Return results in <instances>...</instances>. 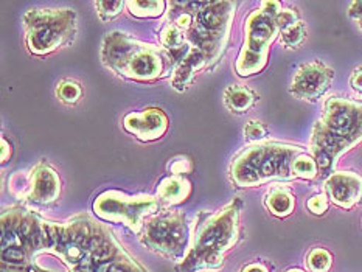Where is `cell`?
Returning a JSON list of instances; mask_svg holds the SVG:
<instances>
[{"mask_svg": "<svg viewBox=\"0 0 362 272\" xmlns=\"http://www.w3.org/2000/svg\"><path fill=\"white\" fill-rule=\"evenodd\" d=\"M57 254L70 272H146L117 243L106 225L89 216L66 224L41 221V249Z\"/></svg>", "mask_w": 362, "mask_h": 272, "instance_id": "obj_1", "label": "cell"}, {"mask_svg": "<svg viewBox=\"0 0 362 272\" xmlns=\"http://www.w3.org/2000/svg\"><path fill=\"white\" fill-rule=\"evenodd\" d=\"M362 142V103L345 98H328L324 115L311 136L313 159L319 173H327L344 153Z\"/></svg>", "mask_w": 362, "mask_h": 272, "instance_id": "obj_2", "label": "cell"}, {"mask_svg": "<svg viewBox=\"0 0 362 272\" xmlns=\"http://www.w3.org/2000/svg\"><path fill=\"white\" fill-rule=\"evenodd\" d=\"M240 202H230L221 212L210 216L196 232L192 251L177 268L179 272L215 269L223 264L224 254L238 238Z\"/></svg>", "mask_w": 362, "mask_h": 272, "instance_id": "obj_3", "label": "cell"}, {"mask_svg": "<svg viewBox=\"0 0 362 272\" xmlns=\"http://www.w3.org/2000/svg\"><path fill=\"white\" fill-rule=\"evenodd\" d=\"M302 154L297 146L262 143L243 151L232 163V179L240 187H254L272 179H294V160Z\"/></svg>", "mask_w": 362, "mask_h": 272, "instance_id": "obj_4", "label": "cell"}, {"mask_svg": "<svg viewBox=\"0 0 362 272\" xmlns=\"http://www.w3.org/2000/svg\"><path fill=\"white\" fill-rule=\"evenodd\" d=\"M41 249V221L35 215L10 210L2 218V271L49 272L31 261Z\"/></svg>", "mask_w": 362, "mask_h": 272, "instance_id": "obj_5", "label": "cell"}, {"mask_svg": "<svg viewBox=\"0 0 362 272\" xmlns=\"http://www.w3.org/2000/svg\"><path fill=\"white\" fill-rule=\"evenodd\" d=\"M103 61L114 72L141 83L157 80L165 67V61L159 50L122 33L106 36Z\"/></svg>", "mask_w": 362, "mask_h": 272, "instance_id": "obj_6", "label": "cell"}, {"mask_svg": "<svg viewBox=\"0 0 362 272\" xmlns=\"http://www.w3.org/2000/svg\"><path fill=\"white\" fill-rule=\"evenodd\" d=\"M281 11L279 2H263L259 10L252 13L246 20V42L237 62V72L249 76L259 72L267 61L272 41L281 28L277 16Z\"/></svg>", "mask_w": 362, "mask_h": 272, "instance_id": "obj_7", "label": "cell"}, {"mask_svg": "<svg viewBox=\"0 0 362 272\" xmlns=\"http://www.w3.org/2000/svg\"><path fill=\"white\" fill-rule=\"evenodd\" d=\"M72 10H30L23 16L28 49L35 54H49L69 44L75 36Z\"/></svg>", "mask_w": 362, "mask_h": 272, "instance_id": "obj_8", "label": "cell"}, {"mask_svg": "<svg viewBox=\"0 0 362 272\" xmlns=\"http://www.w3.org/2000/svg\"><path fill=\"white\" fill-rule=\"evenodd\" d=\"M140 240L151 251L159 252L168 259L180 256L188 241L184 213L167 210V212L154 216L146 223L145 232Z\"/></svg>", "mask_w": 362, "mask_h": 272, "instance_id": "obj_9", "label": "cell"}, {"mask_svg": "<svg viewBox=\"0 0 362 272\" xmlns=\"http://www.w3.org/2000/svg\"><path fill=\"white\" fill-rule=\"evenodd\" d=\"M159 206L151 196H126L120 191H106L97 198L93 208L105 221L123 223L134 232H139L141 221Z\"/></svg>", "mask_w": 362, "mask_h": 272, "instance_id": "obj_10", "label": "cell"}, {"mask_svg": "<svg viewBox=\"0 0 362 272\" xmlns=\"http://www.w3.org/2000/svg\"><path fill=\"white\" fill-rule=\"evenodd\" d=\"M334 72L324 62L311 61L300 66L291 84V93L300 100H317L328 90Z\"/></svg>", "mask_w": 362, "mask_h": 272, "instance_id": "obj_11", "label": "cell"}, {"mask_svg": "<svg viewBox=\"0 0 362 272\" xmlns=\"http://www.w3.org/2000/svg\"><path fill=\"white\" fill-rule=\"evenodd\" d=\"M124 129L144 142L160 138L168 128V119L160 109H145L141 114H129L124 119Z\"/></svg>", "mask_w": 362, "mask_h": 272, "instance_id": "obj_12", "label": "cell"}, {"mask_svg": "<svg viewBox=\"0 0 362 272\" xmlns=\"http://www.w3.org/2000/svg\"><path fill=\"white\" fill-rule=\"evenodd\" d=\"M325 189L329 199L342 208H351L362 198V177L356 173H334L327 179Z\"/></svg>", "mask_w": 362, "mask_h": 272, "instance_id": "obj_13", "label": "cell"}, {"mask_svg": "<svg viewBox=\"0 0 362 272\" xmlns=\"http://www.w3.org/2000/svg\"><path fill=\"white\" fill-rule=\"evenodd\" d=\"M61 181L57 171L52 170L47 163H39L31 175L30 199L47 204L59 196Z\"/></svg>", "mask_w": 362, "mask_h": 272, "instance_id": "obj_14", "label": "cell"}, {"mask_svg": "<svg viewBox=\"0 0 362 272\" xmlns=\"http://www.w3.org/2000/svg\"><path fill=\"white\" fill-rule=\"evenodd\" d=\"M192 191L190 182L185 181L182 177H167L162 184L159 185V190H157V194H159L160 201L167 202V204H179L188 198V194Z\"/></svg>", "mask_w": 362, "mask_h": 272, "instance_id": "obj_15", "label": "cell"}, {"mask_svg": "<svg viewBox=\"0 0 362 272\" xmlns=\"http://www.w3.org/2000/svg\"><path fill=\"white\" fill-rule=\"evenodd\" d=\"M224 101L227 107L233 112H244L255 103L254 92L241 85H230L224 93Z\"/></svg>", "mask_w": 362, "mask_h": 272, "instance_id": "obj_16", "label": "cell"}, {"mask_svg": "<svg viewBox=\"0 0 362 272\" xmlns=\"http://www.w3.org/2000/svg\"><path fill=\"white\" fill-rule=\"evenodd\" d=\"M266 206L275 216H286L293 212L294 198L286 189L279 187V189H274L269 193V196L266 199Z\"/></svg>", "mask_w": 362, "mask_h": 272, "instance_id": "obj_17", "label": "cell"}, {"mask_svg": "<svg viewBox=\"0 0 362 272\" xmlns=\"http://www.w3.org/2000/svg\"><path fill=\"white\" fill-rule=\"evenodd\" d=\"M129 8V11L134 16H139V18H156L163 13L165 2H140V0H136V2H128L126 4Z\"/></svg>", "mask_w": 362, "mask_h": 272, "instance_id": "obj_18", "label": "cell"}, {"mask_svg": "<svg viewBox=\"0 0 362 272\" xmlns=\"http://www.w3.org/2000/svg\"><path fill=\"white\" fill-rule=\"evenodd\" d=\"M294 175L297 177H302V179H314L319 173V168H317V163L313 158L306 154H300L297 155L296 160H294Z\"/></svg>", "mask_w": 362, "mask_h": 272, "instance_id": "obj_19", "label": "cell"}, {"mask_svg": "<svg viewBox=\"0 0 362 272\" xmlns=\"http://www.w3.org/2000/svg\"><path fill=\"white\" fill-rule=\"evenodd\" d=\"M281 44L288 47V49H296L300 45L305 39V25L302 22H296L293 25L285 28L280 33Z\"/></svg>", "mask_w": 362, "mask_h": 272, "instance_id": "obj_20", "label": "cell"}, {"mask_svg": "<svg viewBox=\"0 0 362 272\" xmlns=\"http://www.w3.org/2000/svg\"><path fill=\"white\" fill-rule=\"evenodd\" d=\"M332 254L325 249H314L308 256V268L313 272H328L332 268Z\"/></svg>", "mask_w": 362, "mask_h": 272, "instance_id": "obj_21", "label": "cell"}, {"mask_svg": "<svg viewBox=\"0 0 362 272\" xmlns=\"http://www.w3.org/2000/svg\"><path fill=\"white\" fill-rule=\"evenodd\" d=\"M58 95L66 103H75L81 97V89L75 83H62L58 89Z\"/></svg>", "mask_w": 362, "mask_h": 272, "instance_id": "obj_22", "label": "cell"}, {"mask_svg": "<svg viewBox=\"0 0 362 272\" xmlns=\"http://www.w3.org/2000/svg\"><path fill=\"white\" fill-rule=\"evenodd\" d=\"M123 2H97V6H98V14L100 18L103 20H109L112 19L114 16L119 14L122 11L123 8Z\"/></svg>", "mask_w": 362, "mask_h": 272, "instance_id": "obj_23", "label": "cell"}, {"mask_svg": "<svg viewBox=\"0 0 362 272\" xmlns=\"http://www.w3.org/2000/svg\"><path fill=\"white\" fill-rule=\"evenodd\" d=\"M244 134H246L249 140H259L266 136V128L262 123L250 122L246 126V129H244Z\"/></svg>", "mask_w": 362, "mask_h": 272, "instance_id": "obj_24", "label": "cell"}, {"mask_svg": "<svg viewBox=\"0 0 362 272\" xmlns=\"http://www.w3.org/2000/svg\"><path fill=\"white\" fill-rule=\"evenodd\" d=\"M308 208L311 210L313 213L322 215V213L327 212L328 202H327L325 196H314V198H311V199L308 201Z\"/></svg>", "mask_w": 362, "mask_h": 272, "instance_id": "obj_25", "label": "cell"}, {"mask_svg": "<svg viewBox=\"0 0 362 272\" xmlns=\"http://www.w3.org/2000/svg\"><path fill=\"white\" fill-rule=\"evenodd\" d=\"M349 13H350L351 18L359 23V27L362 28V2H353L350 5Z\"/></svg>", "mask_w": 362, "mask_h": 272, "instance_id": "obj_26", "label": "cell"}, {"mask_svg": "<svg viewBox=\"0 0 362 272\" xmlns=\"http://www.w3.org/2000/svg\"><path fill=\"white\" fill-rule=\"evenodd\" d=\"M192 16L188 14V13H184V14H180L179 18L176 19V27L177 28H184V30H187V28H190V25H192Z\"/></svg>", "mask_w": 362, "mask_h": 272, "instance_id": "obj_27", "label": "cell"}, {"mask_svg": "<svg viewBox=\"0 0 362 272\" xmlns=\"http://www.w3.org/2000/svg\"><path fill=\"white\" fill-rule=\"evenodd\" d=\"M350 81H351L353 89L362 93V69H361V70H356V72L351 75V80H350Z\"/></svg>", "mask_w": 362, "mask_h": 272, "instance_id": "obj_28", "label": "cell"}, {"mask_svg": "<svg viewBox=\"0 0 362 272\" xmlns=\"http://www.w3.org/2000/svg\"><path fill=\"white\" fill-rule=\"evenodd\" d=\"M244 272H267V269L262 266V264H250V266L244 269Z\"/></svg>", "mask_w": 362, "mask_h": 272, "instance_id": "obj_29", "label": "cell"}, {"mask_svg": "<svg viewBox=\"0 0 362 272\" xmlns=\"http://www.w3.org/2000/svg\"><path fill=\"white\" fill-rule=\"evenodd\" d=\"M2 146H4V150H2V162H6V148H8V143H6L5 138H2Z\"/></svg>", "mask_w": 362, "mask_h": 272, "instance_id": "obj_30", "label": "cell"}, {"mask_svg": "<svg viewBox=\"0 0 362 272\" xmlns=\"http://www.w3.org/2000/svg\"><path fill=\"white\" fill-rule=\"evenodd\" d=\"M288 272H302V271H298V269H293V271H288Z\"/></svg>", "mask_w": 362, "mask_h": 272, "instance_id": "obj_31", "label": "cell"}]
</instances>
